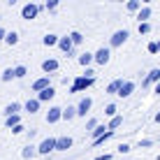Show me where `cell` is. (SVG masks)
I'll list each match as a JSON object with an SVG mask.
<instances>
[{"mask_svg": "<svg viewBox=\"0 0 160 160\" xmlns=\"http://www.w3.org/2000/svg\"><path fill=\"white\" fill-rule=\"evenodd\" d=\"M26 74H28V70H26V65H16V68H14V79H23Z\"/></svg>", "mask_w": 160, "mask_h": 160, "instance_id": "26", "label": "cell"}, {"mask_svg": "<svg viewBox=\"0 0 160 160\" xmlns=\"http://www.w3.org/2000/svg\"><path fill=\"white\" fill-rule=\"evenodd\" d=\"M77 116V107H68V109H63V118L65 121H72Z\"/></svg>", "mask_w": 160, "mask_h": 160, "instance_id": "28", "label": "cell"}, {"mask_svg": "<svg viewBox=\"0 0 160 160\" xmlns=\"http://www.w3.org/2000/svg\"><path fill=\"white\" fill-rule=\"evenodd\" d=\"M51 151H56V139H53V137L42 139V144L37 146V153H40V156H49Z\"/></svg>", "mask_w": 160, "mask_h": 160, "instance_id": "4", "label": "cell"}, {"mask_svg": "<svg viewBox=\"0 0 160 160\" xmlns=\"http://www.w3.org/2000/svg\"><path fill=\"white\" fill-rule=\"evenodd\" d=\"M104 116H109V118L118 116V114H116V104H107V107H104Z\"/></svg>", "mask_w": 160, "mask_h": 160, "instance_id": "30", "label": "cell"}, {"mask_svg": "<svg viewBox=\"0 0 160 160\" xmlns=\"http://www.w3.org/2000/svg\"><path fill=\"white\" fill-rule=\"evenodd\" d=\"M12 79H14V70H12V68H7V70L2 72V81L7 84V81H12Z\"/></svg>", "mask_w": 160, "mask_h": 160, "instance_id": "31", "label": "cell"}, {"mask_svg": "<svg viewBox=\"0 0 160 160\" xmlns=\"http://www.w3.org/2000/svg\"><path fill=\"white\" fill-rule=\"evenodd\" d=\"M132 91H135V81H123V86L118 91V98H130Z\"/></svg>", "mask_w": 160, "mask_h": 160, "instance_id": "13", "label": "cell"}, {"mask_svg": "<svg viewBox=\"0 0 160 160\" xmlns=\"http://www.w3.org/2000/svg\"><path fill=\"white\" fill-rule=\"evenodd\" d=\"M104 135H107V128H104V125H98V128H95V130L91 132L93 142H95V139H100V137H104Z\"/></svg>", "mask_w": 160, "mask_h": 160, "instance_id": "23", "label": "cell"}, {"mask_svg": "<svg viewBox=\"0 0 160 160\" xmlns=\"http://www.w3.org/2000/svg\"><path fill=\"white\" fill-rule=\"evenodd\" d=\"M47 9L49 12H56L58 9V0H47Z\"/></svg>", "mask_w": 160, "mask_h": 160, "instance_id": "33", "label": "cell"}, {"mask_svg": "<svg viewBox=\"0 0 160 160\" xmlns=\"http://www.w3.org/2000/svg\"><path fill=\"white\" fill-rule=\"evenodd\" d=\"M58 40H60L58 35L49 32V35H44V37H42V44H44V47H56V44H58Z\"/></svg>", "mask_w": 160, "mask_h": 160, "instance_id": "18", "label": "cell"}, {"mask_svg": "<svg viewBox=\"0 0 160 160\" xmlns=\"http://www.w3.org/2000/svg\"><path fill=\"white\" fill-rule=\"evenodd\" d=\"M151 32V23H139V35H148Z\"/></svg>", "mask_w": 160, "mask_h": 160, "instance_id": "32", "label": "cell"}, {"mask_svg": "<svg viewBox=\"0 0 160 160\" xmlns=\"http://www.w3.org/2000/svg\"><path fill=\"white\" fill-rule=\"evenodd\" d=\"M5 37H7V32H5V28H0V42H5Z\"/></svg>", "mask_w": 160, "mask_h": 160, "instance_id": "40", "label": "cell"}, {"mask_svg": "<svg viewBox=\"0 0 160 160\" xmlns=\"http://www.w3.org/2000/svg\"><path fill=\"white\" fill-rule=\"evenodd\" d=\"M91 107H93V100H91V98H81L79 104H77V116H86V114L91 112Z\"/></svg>", "mask_w": 160, "mask_h": 160, "instance_id": "6", "label": "cell"}, {"mask_svg": "<svg viewBox=\"0 0 160 160\" xmlns=\"http://www.w3.org/2000/svg\"><path fill=\"white\" fill-rule=\"evenodd\" d=\"M109 58H112V53H109V49H107V47H100L95 53H93V60H95L98 65H102V68L109 63Z\"/></svg>", "mask_w": 160, "mask_h": 160, "instance_id": "5", "label": "cell"}, {"mask_svg": "<svg viewBox=\"0 0 160 160\" xmlns=\"http://www.w3.org/2000/svg\"><path fill=\"white\" fill-rule=\"evenodd\" d=\"M121 125H123V116H114L112 121H109V125H107V130L109 132H114L116 128H121Z\"/></svg>", "mask_w": 160, "mask_h": 160, "instance_id": "20", "label": "cell"}, {"mask_svg": "<svg viewBox=\"0 0 160 160\" xmlns=\"http://www.w3.org/2000/svg\"><path fill=\"white\" fill-rule=\"evenodd\" d=\"M23 132V125H16V128H12V135H21Z\"/></svg>", "mask_w": 160, "mask_h": 160, "instance_id": "37", "label": "cell"}, {"mask_svg": "<svg viewBox=\"0 0 160 160\" xmlns=\"http://www.w3.org/2000/svg\"><path fill=\"white\" fill-rule=\"evenodd\" d=\"M47 88H51L49 77H40V79L32 81V93H42V91H47Z\"/></svg>", "mask_w": 160, "mask_h": 160, "instance_id": "8", "label": "cell"}, {"mask_svg": "<svg viewBox=\"0 0 160 160\" xmlns=\"http://www.w3.org/2000/svg\"><path fill=\"white\" fill-rule=\"evenodd\" d=\"M35 153H37V146H26L23 148V151H21V158H26V160H28V158H32V156H35Z\"/></svg>", "mask_w": 160, "mask_h": 160, "instance_id": "25", "label": "cell"}, {"mask_svg": "<svg viewBox=\"0 0 160 160\" xmlns=\"http://www.w3.org/2000/svg\"><path fill=\"white\" fill-rule=\"evenodd\" d=\"M58 68H60V63L56 58H47V60H42V70L47 72V77L49 74H53V72H58Z\"/></svg>", "mask_w": 160, "mask_h": 160, "instance_id": "7", "label": "cell"}, {"mask_svg": "<svg viewBox=\"0 0 160 160\" xmlns=\"http://www.w3.org/2000/svg\"><path fill=\"white\" fill-rule=\"evenodd\" d=\"M118 153H130V146L128 144H121L118 146Z\"/></svg>", "mask_w": 160, "mask_h": 160, "instance_id": "36", "label": "cell"}, {"mask_svg": "<svg viewBox=\"0 0 160 160\" xmlns=\"http://www.w3.org/2000/svg\"><path fill=\"white\" fill-rule=\"evenodd\" d=\"M158 53H160V42H158Z\"/></svg>", "mask_w": 160, "mask_h": 160, "instance_id": "43", "label": "cell"}, {"mask_svg": "<svg viewBox=\"0 0 160 160\" xmlns=\"http://www.w3.org/2000/svg\"><path fill=\"white\" fill-rule=\"evenodd\" d=\"M146 51H148V53H158V42H148Z\"/></svg>", "mask_w": 160, "mask_h": 160, "instance_id": "34", "label": "cell"}, {"mask_svg": "<svg viewBox=\"0 0 160 160\" xmlns=\"http://www.w3.org/2000/svg\"><path fill=\"white\" fill-rule=\"evenodd\" d=\"M5 125H7L9 130H12V128H16V125H21V116H19V114H16V116H7Z\"/></svg>", "mask_w": 160, "mask_h": 160, "instance_id": "22", "label": "cell"}, {"mask_svg": "<svg viewBox=\"0 0 160 160\" xmlns=\"http://www.w3.org/2000/svg\"><path fill=\"white\" fill-rule=\"evenodd\" d=\"M125 7H128V12H139V9H142V2H139V0H128V5H125Z\"/></svg>", "mask_w": 160, "mask_h": 160, "instance_id": "29", "label": "cell"}, {"mask_svg": "<svg viewBox=\"0 0 160 160\" xmlns=\"http://www.w3.org/2000/svg\"><path fill=\"white\" fill-rule=\"evenodd\" d=\"M128 37H130V32L125 30V28H123V30H116V32L112 35V40H109V47H114V49H116V47H123Z\"/></svg>", "mask_w": 160, "mask_h": 160, "instance_id": "3", "label": "cell"}, {"mask_svg": "<svg viewBox=\"0 0 160 160\" xmlns=\"http://www.w3.org/2000/svg\"><path fill=\"white\" fill-rule=\"evenodd\" d=\"M53 95H56V91H53V86H51V88H47V91L37 93V100L40 102H49V100H53Z\"/></svg>", "mask_w": 160, "mask_h": 160, "instance_id": "15", "label": "cell"}, {"mask_svg": "<svg viewBox=\"0 0 160 160\" xmlns=\"http://www.w3.org/2000/svg\"><path fill=\"white\" fill-rule=\"evenodd\" d=\"M151 144H153L151 139H142V142H139V146H151Z\"/></svg>", "mask_w": 160, "mask_h": 160, "instance_id": "39", "label": "cell"}, {"mask_svg": "<svg viewBox=\"0 0 160 160\" xmlns=\"http://www.w3.org/2000/svg\"><path fill=\"white\" fill-rule=\"evenodd\" d=\"M148 19H151V7H142L139 12H137V21H139V23H148Z\"/></svg>", "mask_w": 160, "mask_h": 160, "instance_id": "14", "label": "cell"}, {"mask_svg": "<svg viewBox=\"0 0 160 160\" xmlns=\"http://www.w3.org/2000/svg\"><path fill=\"white\" fill-rule=\"evenodd\" d=\"M121 86H123V79H116V81H112V84L107 86V95H118Z\"/></svg>", "mask_w": 160, "mask_h": 160, "instance_id": "16", "label": "cell"}, {"mask_svg": "<svg viewBox=\"0 0 160 160\" xmlns=\"http://www.w3.org/2000/svg\"><path fill=\"white\" fill-rule=\"evenodd\" d=\"M91 63H95V60H93V53H88V51H84L79 56V65H84V68H88V65Z\"/></svg>", "mask_w": 160, "mask_h": 160, "instance_id": "21", "label": "cell"}, {"mask_svg": "<svg viewBox=\"0 0 160 160\" xmlns=\"http://www.w3.org/2000/svg\"><path fill=\"white\" fill-rule=\"evenodd\" d=\"M93 81H95V79H88V77H84V74L77 77L74 84L70 86V93H81V91H86L88 86H93Z\"/></svg>", "mask_w": 160, "mask_h": 160, "instance_id": "1", "label": "cell"}, {"mask_svg": "<svg viewBox=\"0 0 160 160\" xmlns=\"http://www.w3.org/2000/svg\"><path fill=\"white\" fill-rule=\"evenodd\" d=\"M58 47H60V51L63 53H72V49H74V44H72V40H70V35H65V37H60L58 40Z\"/></svg>", "mask_w": 160, "mask_h": 160, "instance_id": "10", "label": "cell"}, {"mask_svg": "<svg viewBox=\"0 0 160 160\" xmlns=\"http://www.w3.org/2000/svg\"><path fill=\"white\" fill-rule=\"evenodd\" d=\"M95 160H112V153H104V156H98Z\"/></svg>", "mask_w": 160, "mask_h": 160, "instance_id": "38", "label": "cell"}, {"mask_svg": "<svg viewBox=\"0 0 160 160\" xmlns=\"http://www.w3.org/2000/svg\"><path fill=\"white\" fill-rule=\"evenodd\" d=\"M19 112H21V104L19 102H9L7 107H5V116H16Z\"/></svg>", "mask_w": 160, "mask_h": 160, "instance_id": "17", "label": "cell"}, {"mask_svg": "<svg viewBox=\"0 0 160 160\" xmlns=\"http://www.w3.org/2000/svg\"><path fill=\"white\" fill-rule=\"evenodd\" d=\"M156 123H160V112L156 114Z\"/></svg>", "mask_w": 160, "mask_h": 160, "instance_id": "41", "label": "cell"}, {"mask_svg": "<svg viewBox=\"0 0 160 160\" xmlns=\"http://www.w3.org/2000/svg\"><path fill=\"white\" fill-rule=\"evenodd\" d=\"M40 5L37 2H28V5H23V9H21V19H26V21H32L37 14H40Z\"/></svg>", "mask_w": 160, "mask_h": 160, "instance_id": "2", "label": "cell"}, {"mask_svg": "<svg viewBox=\"0 0 160 160\" xmlns=\"http://www.w3.org/2000/svg\"><path fill=\"white\" fill-rule=\"evenodd\" d=\"M95 128H98V121H95V118H91V121L86 123V130H91V132H93Z\"/></svg>", "mask_w": 160, "mask_h": 160, "instance_id": "35", "label": "cell"}, {"mask_svg": "<svg viewBox=\"0 0 160 160\" xmlns=\"http://www.w3.org/2000/svg\"><path fill=\"white\" fill-rule=\"evenodd\" d=\"M158 160H160V156H158Z\"/></svg>", "mask_w": 160, "mask_h": 160, "instance_id": "44", "label": "cell"}, {"mask_svg": "<svg viewBox=\"0 0 160 160\" xmlns=\"http://www.w3.org/2000/svg\"><path fill=\"white\" fill-rule=\"evenodd\" d=\"M151 84H160V68L151 70V74H148L146 79L142 81V86H151Z\"/></svg>", "mask_w": 160, "mask_h": 160, "instance_id": "12", "label": "cell"}, {"mask_svg": "<svg viewBox=\"0 0 160 160\" xmlns=\"http://www.w3.org/2000/svg\"><path fill=\"white\" fill-rule=\"evenodd\" d=\"M60 118H63V109H60V107H49V112H47V123H58Z\"/></svg>", "mask_w": 160, "mask_h": 160, "instance_id": "9", "label": "cell"}, {"mask_svg": "<svg viewBox=\"0 0 160 160\" xmlns=\"http://www.w3.org/2000/svg\"><path fill=\"white\" fill-rule=\"evenodd\" d=\"M68 148H72V137H58L56 139V151H68Z\"/></svg>", "mask_w": 160, "mask_h": 160, "instance_id": "11", "label": "cell"}, {"mask_svg": "<svg viewBox=\"0 0 160 160\" xmlns=\"http://www.w3.org/2000/svg\"><path fill=\"white\" fill-rule=\"evenodd\" d=\"M156 93H160V84H156Z\"/></svg>", "mask_w": 160, "mask_h": 160, "instance_id": "42", "label": "cell"}, {"mask_svg": "<svg viewBox=\"0 0 160 160\" xmlns=\"http://www.w3.org/2000/svg\"><path fill=\"white\" fill-rule=\"evenodd\" d=\"M40 100H37V98H32V100H28L26 102V112H30V114H35V112H40Z\"/></svg>", "mask_w": 160, "mask_h": 160, "instance_id": "19", "label": "cell"}, {"mask_svg": "<svg viewBox=\"0 0 160 160\" xmlns=\"http://www.w3.org/2000/svg\"><path fill=\"white\" fill-rule=\"evenodd\" d=\"M70 40H72V44L77 47V44H84V35H81L79 30H72L70 32Z\"/></svg>", "mask_w": 160, "mask_h": 160, "instance_id": "24", "label": "cell"}, {"mask_svg": "<svg viewBox=\"0 0 160 160\" xmlns=\"http://www.w3.org/2000/svg\"><path fill=\"white\" fill-rule=\"evenodd\" d=\"M5 42L9 44V47H14V44H19V32H7V37H5Z\"/></svg>", "mask_w": 160, "mask_h": 160, "instance_id": "27", "label": "cell"}]
</instances>
